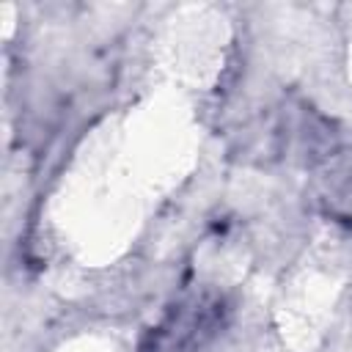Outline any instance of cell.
I'll return each mask as SVG.
<instances>
[{
    "label": "cell",
    "instance_id": "obj_1",
    "mask_svg": "<svg viewBox=\"0 0 352 352\" xmlns=\"http://www.w3.org/2000/svg\"><path fill=\"white\" fill-rule=\"evenodd\" d=\"M214 308L217 305L192 302L187 311H179L170 322L157 327L151 352H198L217 327Z\"/></svg>",
    "mask_w": 352,
    "mask_h": 352
}]
</instances>
